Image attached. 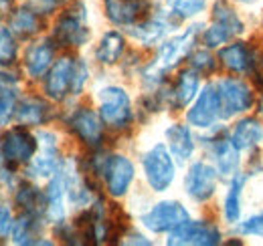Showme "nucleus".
<instances>
[{
  "label": "nucleus",
  "instance_id": "37998d69",
  "mask_svg": "<svg viewBox=\"0 0 263 246\" xmlns=\"http://www.w3.org/2000/svg\"><path fill=\"white\" fill-rule=\"evenodd\" d=\"M253 77H255V81H257V85H261L263 87V59L261 61L255 63V67H253Z\"/></svg>",
  "mask_w": 263,
  "mask_h": 246
},
{
  "label": "nucleus",
  "instance_id": "20e7f679",
  "mask_svg": "<svg viewBox=\"0 0 263 246\" xmlns=\"http://www.w3.org/2000/svg\"><path fill=\"white\" fill-rule=\"evenodd\" d=\"M142 168H144L146 182L154 192H166L174 182L176 166H174V159H172L168 146L164 144H156L144 154Z\"/></svg>",
  "mask_w": 263,
  "mask_h": 246
},
{
  "label": "nucleus",
  "instance_id": "4c0bfd02",
  "mask_svg": "<svg viewBox=\"0 0 263 246\" xmlns=\"http://www.w3.org/2000/svg\"><path fill=\"white\" fill-rule=\"evenodd\" d=\"M87 79H89L87 63L81 61V59H77V63H75V83H73V95H79V93L83 91V87H85Z\"/></svg>",
  "mask_w": 263,
  "mask_h": 246
},
{
  "label": "nucleus",
  "instance_id": "cd10ccee",
  "mask_svg": "<svg viewBox=\"0 0 263 246\" xmlns=\"http://www.w3.org/2000/svg\"><path fill=\"white\" fill-rule=\"evenodd\" d=\"M126 51V38L124 34H120L118 31H107L101 38L96 49V59L101 65H116L122 59Z\"/></svg>",
  "mask_w": 263,
  "mask_h": 246
},
{
  "label": "nucleus",
  "instance_id": "4be33fe9",
  "mask_svg": "<svg viewBox=\"0 0 263 246\" xmlns=\"http://www.w3.org/2000/svg\"><path fill=\"white\" fill-rule=\"evenodd\" d=\"M229 137L239 152L253 150L263 141V125L253 117H243L229 129Z\"/></svg>",
  "mask_w": 263,
  "mask_h": 246
},
{
  "label": "nucleus",
  "instance_id": "dca6fc26",
  "mask_svg": "<svg viewBox=\"0 0 263 246\" xmlns=\"http://www.w3.org/2000/svg\"><path fill=\"white\" fill-rule=\"evenodd\" d=\"M148 8L150 0H103L105 16L116 27H134Z\"/></svg>",
  "mask_w": 263,
  "mask_h": 246
},
{
  "label": "nucleus",
  "instance_id": "49530a36",
  "mask_svg": "<svg viewBox=\"0 0 263 246\" xmlns=\"http://www.w3.org/2000/svg\"><path fill=\"white\" fill-rule=\"evenodd\" d=\"M259 113H261V117H263V99L259 101Z\"/></svg>",
  "mask_w": 263,
  "mask_h": 246
},
{
  "label": "nucleus",
  "instance_id": "c9c22d12",
  "mask_svg": "<svg viewBox=\"0 0 263 246\" xmlns=\"http://www.w3.org/2000/svg\"><path fill=\"white\" fill-rule=\"evenodd\" d=\"M235 230L243 236H263V212L255 216H249L247 220H239L235 224Z\"/></svg>",
  "mask_w": 263,
  "mask_h": 246
},
{
  "label": "nucleus",
  "instance_id": "f8f14e48",
  "mask_svg": "<svg viewBox=\"0 0 263 246\" xmlns=\"http://www.w3.org/2000/svg\"><path fill=\"white\" fill-rule=\"evenodd\" d=\"M36 139L41 152L29 161V174L33 178H53L63 168V161L57 150V135L51 131H41Z\"/></svg>",
  "mask_w": 263,
  "mask_h": 246
},
{
  "label": "nucleus",
  "instance_id": "5701e85b",
  "mask_svg": "<svg viewBox=\"0 0 263 246\" xmlns=\"http://www.w3.org/2000/svg\"><path fill=\"white\" fill-rule=\"evenodd\" d=\"M200 87V79L195 69H186L178 75L174 87L170 89V107L174 109H184L191 101H195Z\"/></svg>",
  "mask_w": 263,
  "mask_h": 246
},
{
  "label": "nucleus",
  "instance_id": "f257e3e1",
  "mask_svg": "<svg viewBox=\"0 0 263 246\" xmlns=\"http://www.w3.org/2000/svg\"><path fill=\"white\" fill-rule=\"evenodd\" d=\"M198 34H200V27L195 25V27H189L182 34H176V36L164 40L158 47V53L152 59V63L142 71L146 85L156 87L164 79L166 73H170L184 57H189L193 53V47L197 45Z\"/></svg>",
  "mask_w": 263,
  "mask_h": 246
},
{
  "label": "nucleus",
  "instance_id": "ddd939ff",
  "mask_svg": "<svg viewBox=\"0 0 263 246\" xmlns=\"http://www.w3.org/2000/svg\"><path fill=\"white\" fill-rule=\"evenodd\" d=\"M134 163L126 155H107L105 168L101 178L105 180V190L114 198H122L128 194L132 182H134Z\"/></svg>",
  "mask_w": 263,
  "mask_h": 246
},
{
  "label": "nucleus",
  "instance_id": "9d476101",
  "mask_svg": "<svg viewBox=\"0 0 263 246\" xmlns=\"http://www.w3.org/2000/svg\"><path fill=\"white\" fill-rule=\"evenodd\" d=\"M39 148V139L33 137L23 127L6 129L0 137V154L8 166H21L29 163L34 157V152Z\"/></svg>",
  "mask_w": 263,
  "mask_h": 246
},
{
  "label": "nucleus",
  "instance_id": "f03ea898",
  "mask_svg": "<svg viewBox=\"0 0 263 246\" xmlns=\"http://www.w3.org/2000/svg\"><path fill=\"white\" fill-rule=\"evenodd\" d=\"M99 99V117L105 127L122 131L126 127H130L132 119H134V111H132V101L130 95L126 89L109 85L103 87L98 93Z\"/></svg>",
  "mask_w": 263,
  "mask_h": 246
},
{
  "label": "nucleus",
  "instance_id": "aec40b11",
  "mask_svg": "<svg viewBox=\"0 0 263 246\" xmlns=\"http://www.w3.org/2000/svg\"><path fill=\"white\" fill-rule=\"evenodd\" d=\"M166 141H168L170 154L178 163L189 161L195 154V135L191 127L184 123H172L166 129Z\"/></svg>",
  "mask_w": 263,
  "mask_h": 246
},
{
  "label": "nucleus",
  "instance_id": "9b49d317",
  "mask_svg": "<svg viewBox=\"0 0 263 246\" xmlns=\"http://www.w3.org/2000/svg\"><path fill=\"white\" fill-rule=\"evenodd\" d=\"M219 184V172L213 163L209 161H195L184 176V192L191 200H195L198 204L209 202Z\"/></svg>",
  "mask_w": 263,
  "mask_h": 246
},
{
  "label": "nucleus",
  "instance_id": "a211bd4d",
  "mask_svg": "<svg viewBox=\"0 0 263 246\" xmlns=\"http://www.w3.org/2000/svg\"><path fill=\"white\" fill-rule=\"evenodd\" d=\"M219 61L221 65L235 73V75H245V73H251L253 67H255V53L253 49L247 45V43H241V40H235L227 47H223L219 51Z\"/></svg>",
  "mask_w": 263,
  "mask_h": 246
},
{
  "label": "nucleus",
  "instance_id": "4468645a",
  "mask_svg": "<svg viewBox=\"0 0 263 246\" xmlns=\"http://www.w3.org/2000/svg\"><path fill=\"white\" fill-rule=\"evenodd\" d=\"M67 125L79 137V141H83L89 148H98L103 139V121L93 109L77 107L69 115Z\"/></svg>",
  "mask_w": 263,
  "mask_h": 246
},
{
  "label": "nucleus",
  "instance_id": "c85d7f7f",
  "mask_svg": "<svg viewBox=\"0 0 263 246\" xmlns=\"http://www.w3.org/2000/svg\"><path fill=\"white\" fill-rule=\"evenodd\" d=\"M213 23L221 25V27L229 32L233 38H235V36H239L241 32L245 31L243 20L239 18V14H237L235 6L231 4L229 0H217V2L213 4Z\"/></svg>",
  "mask_w": 263,
  "mask_h": 246
},
{
  "label": "nucleus",
  "instance_id": "ea45409f",
  "mask_svg": "<svg viewBox=\"0 0 263 246\" xmlns=\"http://www.w3.org/2000/svg\"><path fill=\"white\" fill-rule=\"evenodd\" d=\"M61 4H63V0H29V6L33 8L36 14H41V16L55 12Z\"/></svg>",
  "mask_w": 263,
  "mask_h": 246
},
{
  "label": "nucleus",
  "instance_id": "2eb2a0df",
  "mask_svg": "<svg viewBox=\"0 0 263 246\" xmlns=\"http://www.w3.org/2000/svg\"><path fill=\"white\" fill-rule=\"evenodd\" d=\"M75 63L77 59L63 57L55 63L45 79V93L53 101H63L67 95H73V83H75Z\"/></svg>",
  "mask_w": 263,
  "mask_h": 246
},
{
  "label": "nucleus",
  "instance_id": "c03bdc74",
  "mask_svg": "<svg viewBox=\"0 0 263 246\" xmlns=\"http://www.w3.org/2000/svg\"><path fill=\"white\" fill-rule=\"evenodd\" d=\"M10 10V0H0V18Z\"/></svg>",
  "mask_w": 263,
  "mask_h": 246
},
{
  "label": "nucleus",
  "instance_id": "2f4dec72",
  "mask_svg": "<svg viewBox=\"0 0 263 246\" xmlns=\"http://www.w3.org/2000/svg\"><path fill=\"white\" fill-rule=\"evenodd\" d=\"M168 14L176 18H193L206 8V0H164Z\"/></svg>",
  "mask_w": 263,
  "mask_h": 246
},
{
  "label": "nucleus",
  "instance_id": "423d86ee",
  "mask_svg": "<svg viewBox=\"0 0 263 246\" xmlns=\"http://www.w3.org/2000/svg\"><path fill=\"white\" fill-rule=\"evenodd\" d=\"M221 117H223V107H221L219 89L215 83H206L195 97L193 107L186 111V121L191 127L197 129H211Z\"/></svg>",
  "mask_w": 263,
  "mask_h": 246
},
{
  "label": "nucleus",
  "instance_id": "0eeeda50",
  "mask_svg": "<svg viewBox=\"0 0 263 246\" xmlns=\"http://www.w3.org/2000/svg\"><path fill=\"white\" fill-rule=\"evenodd\" d=\"M186 220H191L189 210L176 202V200H164L154 204L146 214H142L140 222L144 224V228H148L154 234H164L176 230L180 224H184Z\"/></svg>",
  "mask_w": 263,
  "mask_h": 246
},
{
  "label": "nucleus",
  "instance_id": "a18cd8bd",
  "mask_svg": "<svg viewBox=\"0 0 263 246\" xmlns=\"http://www.w3.org/2000/svg\"><path fill=\"white\" fill-rule=\"evenodd\" d=\"M239 2H243V4H253L255 0H239Z\"/></svg>",
  "mask_w": 263,
  "mask_h": 246
},
{
  "label": "nucleus",
  "instance_id": "1a4fd4ad",
  "mask_svg": "<svg viewBox=\"0 0 263 246\" xmlns=\"http://www.w3.org/2000/svg\"><path fill=\"white\" fill-rule=\"evenodd\" d=\"M221 230L204 220H186L184 224H180L176 230L168 232L166 244L174 246H215L221 244Z\"/></svg>",
  "mask_w": 263,
  "mask_h": 246
},
{
  "label": "nucleus",
  "instance_id": "6ab92c4d",
  "mask_svg": "<svg viewBox=\"0 0 263 246\" xmlns=\"http://www.w3.org/2000/svg\"><path fill=\"white\" fill-rule=\"evenodd\" d=\"M55 59V45L49 38L33 43L25 53V71L31 79H41L49 73Z\"/></svg>",
  "mask_w": 263,
  "mask_h": 246
},
{
  "label": "nucleus",
  "instance_id": "f3484780",
  "mask_svg": "<svg viewBox=\"0 0 263 246\" xmlns=\"http://www.w3.org/2000/svg\"><path fill=\"white\" fill-rule=\"evenodd\" d=\"M63 176H65L67 202L73 208H89L93 204V194L73 159H67L63 163Z\"/></svg>",
  "mask_w": 263,
  "mask_h": 246
},
{
  "label": "nucleus",
  "instance_id": "a19ab883",
  "mask_svg": "<svg viewBox=\"0 0 263 246\" xmlns=\"http://www.w3.org/2000/svg\"><path fill=\"white\" fill-rule=\"evenodd\" d=\"M12 214L6 206H0V238H4L12 230Z\"/></svg>",
  "mask_w": 263,
  "mask_h": 246
},
{
  "label": "nucleus",
  "instance_id": "b1692460",
  "mask_svg": "<svg viewBox=\"0 0 263 246\" xmlns=\"http://www.w3.org/2000/svg\"><path fill=\"white\" fill-rule=\"evenodd\" d=\"M14 117L21 125H43L51 117V107L41 97H25L16 103Z\"/></svg>",
  "mask_w": 263,
  "mask_h": 246
},
{
  "label": "nucleus",
  "instance_id": "6e6552de",
  "mask_svg": "<svg viewBox=\"0 0 263 246\" xmlns=\"http://www.w3.org/2000/svg\"><path fill=\"white\" fill-rule=\"evenodd\" d=\"M217 89L221 95V107H223V117H235L247 113L253 103L255 95L253 89L239 77H225L217 83Z\"/></svg>",
  "mask_w": 263,
  "mask_h": 246
},
{
  "label": "nucleus",
  "instance_id": "c756f323",
  "mask_svg": "<svg viewBox=\"0 0 263 246\" xmlns=\"http://www.w3.org/2000/svg\"><path fill=\"white\" fill-rule=\"evenodd\" d=\"M16 204L23 208V212H31V214L45 216L47 212V196L31 184H21L14 196Z\"/></svg>",
  "mask_w": 263,
  "mask_h": 246
},
{
  "label": "nucleus",
  "instance_id": "a878e982",
  "mask_svg": "<svg viewBox=\"0 0 263 246\" xmlns=\"http://www.w3.org/2000/svg\"><path fill=\"white\" fill-rule=\"evenodd\" d=\"M168 29H170V23L166 20L164 16H154V18H148L144 23L134 25L130 34L140 45L152 47V45H156V43H160L164 38Z\"/></svg>",
  "mask_w": 263,
  "mask_h": 246
},
{
  "label": "nucleus",
  "instance_id": "7ed1b4c3",
  "mask_svg": "<svg viewBox=\"0 0 263 246\" xmlns=\"http://www.w3.org/2000/svg\"><path fill=\"white\" fill-rule=\"evenodd\" d=\"M91 32L87 27V8L83 2H73L57 18L53 38L63 47H83Z\"/></svg>",
  "mask_w": 263,
  "mask_h": 246
},
{
  "label": "nucleus",
  "instance_id": "de8ad7c7",
  "mask_svg": "<svg viewBox=\"0 0 263 246\" xmlns=\"http://www.w3.org/2000/svg\"><path fill=\"white\" fill-rule=\"evenodd\" d=\"M261 23H263V18H261Z\"/></svg>",
  "mask_w": 263,
  "mask_h": 246
},
{
  "label": "nucleus",
  "instance_id": "393cba45",
  "mask_svg": "<svg viewBox=\"0 0 263 246\" xmlns=\"http://www.w3.org/2000/svg\"><path fill=\"white\" fill-rule=\"evenodd\" d=\"M43 216L23 212V216L12 224V240L14 244H49L47 240H41L43 230Z\"/></svg>",
  "mask_w": 263,
  "mask_h": 246
},
{
  "label": "nucleus",
  "instance_id": "39448f33",
  "mask_svg": "<svg viewBox=\"0 0 263 246\" xmlns=\"http://www.w3.org/2000/svg\"><path fill=\"white\" fill-rule=\"evenodd\" d=\"M202 146L209 152L213 166L217 168L219 176L233 178L239 170V150L233 146L229 137V131L223 129H213L202 137Z\"/></svg>",
  "mask_w": 263,
  "mask_h": 246
},
{
  "label": "nucleus",
  "instance_id": "bb28decb",
  "mask_svg": "<svg viewBox=\"0 0 263 246\" xmlns=\"http://www.w3.org/2000/svg\"><path fill=\"white\" fill-rule=\"evenodd\" d=\"M245 184H247V176L237 172L231 180L229 190H227V196L223 202V218L231 226H235L241 220V196H243Z\"/></svg>",
  "mask_w": 263,
  "mask_h": 246
},
{
  "label": "nucleus",
  "instance_id": "7c9ffc66",
  "mask_svg": "<svg viewBox=\"0 0 263 246\" xmlns=\"http://www.w3.org/2000/svg\"><path fill=\"white\" fill-rule=\"evenodd\" d=\"M10 31L23 38L33 36L41 31V14H36L31 6L18 8L10 18Z\"/></svg>",
  "mask_w": 263,
  "mask_h": 246
},
{
  "label": "nucleus",
  "instance_id": "e433bc0d",
  "mask_svg": "<svg viewBox=\"0 0 263 246\" xmlns=\"http://www.w3.org/2000/svg\"><path fill=\"white\" fill-rule=\"evenodd\" d=\"M16 91H0V125L10 121L16 111Z\"/></svg>",
  "mask_w": 263,
  "mask_h": 246
},
{
  "label": "nucleus",
  "instance_id": "473e14b6",
  "mask_svg": "<svg viewBox=\"0 0 263 246\" xmlns=\"http://www.w3.org/2000/svg\"><path fill=\"white\" fill-rule=\"evenodd\" d=\"M16 59V38L14 32L6 27H0V65H10Z\"/></svg>",
  "mask_w": 263,
  "mask_h": 246
},
{
  "label": "nucleus",
  "instance_id": "412c9836",
  "mask_svg": "<svg viewBox=\"0 0 263 246\" xmlns=\"http://www.w3.org/2000/svg\"><path fill=\"white\" fill-rule=\"evenodd\" d=\"M45 196H47V212H45L47 220L53 222V224H61L65 220V200H67L63 168L51 178Z\"/></svg>",
  "mask_w": 263,
  "mask_h": 246
},
{
  "label": "nucleus",
  "instance_id": "f704fd0d",
  "mask_svg": "<svg viewBox=\"0 0 263 246\" xmlns=\"http://www.w3.org/2000/svg\"><path fill=\"white\" fill-rule=\"evenodd\" d=\"M231 38H233V36H231L229 32L225 31L221 25H217V23H211V27L202 32V43H204L209 49H217V47H221V45H227Z\"/></svg>",
  "mask_w": 263,
  "mask_h": 246
},
{
  "label": "nucleus",
  "instance_id": "79ce46f5",
  "mask_svg": "<svg viewBox=\"0 0 263 246\" xmlns=\"http://www.w3.org/2000/svg\"><path fill=\"white\" fill-rule=\"evenodd\" d=\"M124 244H144V246H148V244H150V240H146L142 234H132V236H128V238L124 240Z\"/></svg>",
  "mask_w": 263,
  "mask_h": 246
},
{
  "label": "nucleus",
  "instance_id": "58836bf2",
  "mask_svg": "<svg viewBox=\"0 0 263 246\" xmlns=\"http://www.w3.org/2000/svg\"><path fill=\"white\" fill-rule=\"evenodd\" d=\"M0 91H18L16 73L4 69V65H0Z\"/></svg>",
  "mask_w": 263,
  "mask_h": 246
},
{
  "label": "nucleus",
  "instance_id": "72a5a7b5",
  "mask_svg": "<svg viewBox=\"0 0 263 246\" xmlns=\"http://www.w3.org/2000/svg\"><path fill=\"white\" fill-rule=\"evenodd\" d=\"M189 61H191V69H195L198 75H209V73H213L215 67H217V61H215V57L211 55L209 47H206V49H197V51H193L191 57H189Z\"/></svg>",
  "mask_w": 263,
  "mask_h": 246
}]
</instances>
